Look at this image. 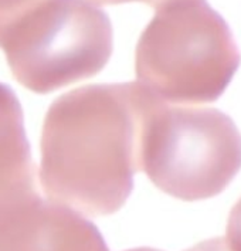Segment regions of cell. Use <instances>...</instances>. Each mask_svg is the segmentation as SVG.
I'll return each mask as SVG.
<instances>
[{"instance_id":"cell-1","label":"cell","mask_w":241,"mask_h":251,"mask_svg":"<svg viewBox=\"0 0 241 251\" xmlns=\"http://www.w3.org/2000/svg\"><path fill=\"white\" fill-rule=\"evenodd\" d=\"M161 101L141 82L93 84L55 98L40 141L48 200L88 216L118 212L142 171L147 124Z\"/></svg>"},{"instance_id":"cell-2","label":"cell","mask_w":241,"mask_h":251,"mask_svg":"<svg viewBox=\"0 0 241 251\" xmlns=\"http://www.w3.org/2000/svg\"><path fill=\"white\" fill-rule=\"evenodd\" d=\"M240 63L230 27L204 0L156 9L135 50L141 84L172 105L218 100Z\"/></svg>"},{"instance_id":"cell-3","label":"cell","mask_w":241,"mask_h":251,"mask_svg":"<svg viewBox=\"0 0 241 251\" xmlns=\"http://www.w3.org/2000/svg\"><path fill=\"white\" fill-rule=\"evenodd\" d=\"M107 13L85 0H41L0 41L19 84L48 94L96 75L112 54Z\"/></svg>"},{"instance_id":"cell-4","label":"cell","mask_w":241,"mask_h":251,"mask_svg":"<svg viewBox=\"0 0 241 251\" xmlns=\"http://www.w3.org/2000/svg\"><path fill=\"white\" fill-rule=\"evenodd\" d=\"M241 169V133L217 108L161 101L147 124L142 171L172 198L196 201L220 195Z\"/></svg>"},{"instance_id":"cell-5","label":"cell","mask_w":241,"mask_h":251,"mask_svg":"<svg viewBox=\"0 0 241 251\" xmlns=\"http://www.w3.org/2000/svg\"><path fill=\"white\" fill-rule=\"evenodd\" d=\"M0 251L109 250L80 212L37 196L0 219Z\"/></svg>"},{"instance_id":"cell-6","label":"cell","mask_w":241,"mask_h":251,"mask_svg":"<svg viewBox=\"0 0 241 251\" xmlns=\"http://www.w3.org/2000/svg\"><path fill=\"white\" fill-rule=\"evenodd\" d=\"M40 196L23 109L14 91L0 82V219Z\"/></svg>"},{"instance_id":"cell-7","label":"cell","mask_w":241,"mask_h":251,"mask_svg":"<svg viewBox=\"0 0 241 251\" xmlns=\"http://www.w3.org/2000/svg\"><path fill=\"white\" fill-rule=\"evenodd\" d=\"M41 0H0V41L12 27Z\"/></svg>"},{"instance_id":"cell-8","label":"cell","mask_w":241,"mask_h":251,"mask_svg":"<svg viewBox=\"0 0 241 251\" xmlns=\"http://www.w3.org/2000/svg\"><path fill=\"white\" fill-rule=\"evenodd\" d=\"M226 240L234 251H241V199L234 204L228 216Z\"/></svg>"},{"instance_id":"cell-9","label":"cell","mask_w":241,"mask_h":251,"mask_svg":"<svg viewBox=\"0 0 241 251\" xmlns=\"http://www.w3.org/2000/svg\"><path fill=\"white\" fill-rule=\"evenodd\" d=\"M186 251H234L230 244L227 243L226 238H210L206 241H201L199 244L193 246L192 249Z\"/></svg>"},{"instance_id":"cell-10","label":"cell","mask_w":241,"mask_h":251,"mask_svg":"<svg viewBox=\"0 0 241 251\" xmlns=\"http://www.w3.org/2000/svg\"><path fill=\"white\" fill-rule=\"evenodd\" d=\"M94 4L98 6H114V4H122V3H131V1H139V3H145L150 7L155 9H161L166 4H170L174 1H180V0H90Z\"/></svg>"},{"instance_id":"cell-11","label":"cell","mask_w":241,"mask_h":251,"mask_svg":"<svg viewBox=\"0 0 241 251\" xmlns=\"http://www.w3.org/2000/svg\"><path fill=\"white\" fill-rule=\"evenodd\" d=\"M126 251H162V250H156V249H149V247H139V249H131V250Z\"/></svg>"}]
</instances>
